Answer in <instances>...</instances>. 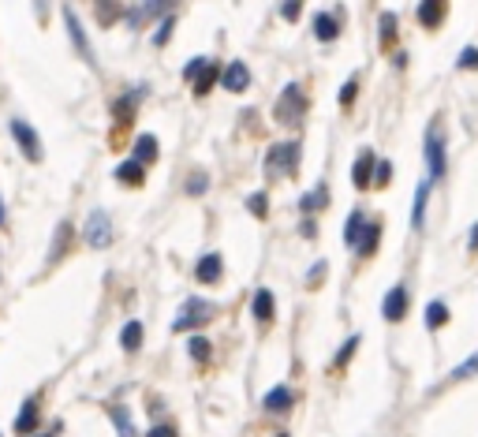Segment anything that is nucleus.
Masks as SVG:
<instances>
[{"label": "nucleus", "instance_id": "nucleus-14", "mask_svg": "<svg viewBox=\"0 0 478 437\" xmlns=\"http://www.w3.org/2000/svg\"><path fill=\"white\" fill-rule=\"evenodd\" d=\"M217 78H221V68H217V64H214V60H206V68H202V75H198V78H194V98H206V94H209V90H214V83H217Z\"/></svg>", "mask_w": 478, "mask_h": 437}, {"label": "nucleus", "instance_id": "nucleus-7", "mask_svg": "<svg viewBox=\"0 0 478 437\" xmlns=\"http://www.w3.org/2000/svg\"><path fill=\"white\" fill-rule=\"evenodd\" d=\"M381 314H385V322H400V317L407 314V288H404V284H396L389 296H385Z\"/></svg>", "mask_w": 478, "mask_h": 437}, {"label": "nucleus", "instance_id": "nucleus-34", "mask_svg": "<svg viewBox=\"0 0 478 437\" xmlns=\"http://www.w3.org/2000/svg\"><path fill=\"white\" fill-rule=\"evenodd\" d=\"M299 11H303V4H296V0H288V4H281V16H284V19H291V23L299 19Z\"/></svg>", "mask_w": 478, "mask_h": 437}, {"label": "nucleus", "instance_id": "nucleus-8", "mask_svg": "<svg viewBox=\"0 0 478 437\" xmlns=\"http://www.w3.org/2000/svg\"><path fill=\"white\" fill-rule=\"evenodd\" d=\"M221 83H224V90L228 94H243V90L250 86V71H247V64H228V68L221 71Z\"/></svg>", "mask_w": 478, "mask_h": 437}, {"label": "nucleus", "instance_id": "nucleus-36", "mask_svg": "<svg viewBox=\"0 0 478 437\" xmlns=\"http://www.w3.org/2000/svg\"><path fill=\"white\" fill-rule=\"evenodd\" d=\"M202 68H206V60H202V57H194V60L187 64V68H183V75H187V78H198V75H202Z\"/></svg>", "mask_w": 478, "mask_h": 437}, {"label": "nucleus", "instance_id": "nucleus-4", "mask_svg": "<svg viewBox=\"0 0 478 437\" xmlns=\"http://www.w3.org/2000/svg\"><path fill=\"white\" fill-rule=\"evenodd\" d=\"M209 317H214V307H209V303H202V299H191L187 307L180 310L176 322H172V329H176V333H187V329L209 322Z\"/></svg>", "mask_w": 478, "mask_h": 437}, {"label": "nucleus", "instance_id": "nucleus-21", "mask_svg": "<svg viewBox=\"0 0 478 437\" xmlns=\"http://www.w3.org/2000/svg\"><path fill=\"white\" fill-rule=\"evenodd\" d=\"M337 30H340V26H337V19H333V16H325V11L314 19V34L322 37V42H333V37H337Z\"/></svg>", "mask_w": 478, "mask_h": 437}, {"label": "nucleus", "instance_id": "nucleus-12", "mask_svg": "<svg viewBox=\"0 0 478 437\" xmlns=\"http://www.w3.org/2000/svg\"><path fill=\"white\" fill-rule=\"evenodd\" d=\"M131 161L153 165V161H157V139H153V135H139V139H135V153H131Z\"/></svg>", "mask_w": 478, "mask_h": 437}, {"label": "nucleus", "instance_id": "nucleus-24", "mask_svg": "<svg viewBox=\"0 0 478 437\" xmlns=\"http://www.w3.org/2000/svg\"><path fill=\"white\" fill-rule=\"evenodd\" d=\"M445 322H448V307H445V303H430V307H426V325L441 329Z\"/></svg>", "mask_w": 478, "mask_h": 437}, {"label": "nucleus", "instance_id": "nucleus-33", "mask_svg": "<svg viewBox=\"0 0 478 437\" xmlns=\"http://www.w3.org/2000/svg\"><path fill=\"white\" fill-rule=\"evenodd\" d=\"M247 206H250V214H255V217H265V194H250Z\"/></svg>", "mask_w": 478, "mask_h": 437}, {"label": "nucleus", "instance_id": "nucleus-11", "mask_svg": "<svg viewBox=\"0 0 478 437\" xmlns=\"http://www.w3.org/2000/svg\"><path fill=\"white\" fill-rule=\"evenodd\" d=\"M291 404H296V396H291L288 385H276V389L265 392V412H288Z\"/></svg>", "mask_w": 478, "mask_h": 437}, {"label": "nucleus", "instance_id": "nucleus-27", "mask_svg": "<svg viewBox=\"0 0 478 437\" xmlns=\"http://www.w3.org/2000/svg\"><path fill=\"white\" fill-rule=\"evenodd\" d=\"M325 202H329V194H325V191H314V194H307V198H303L299 206H303V214H310V209L325 206Z\"/></svg>", "mask_w": 478, "mask_h": 437}, {"label": "nucleus", "instance_id": "nucleus-15", "mask_svg": "<svg viewBox=\"0 0 478 437\" xmlns=\"http://www.w3.org/2000/svg\"><path fill=\"white\" fill-rule=\"evenodd\" d=\"M116 180H119V183H131V187H142L146 172H142L139 161H124V165H116Z\"/></svg>", "mask_w": 478, "mask_h": 437}, {"label": "nucleus", "instance_id": "nucleus-35", "mask_svg": "<svg viewBox=\"0 0 478 437\" xmlns=\"http://www.w3.org/2000/svg\"><path fill=\"white\" fill-rule=\"evenodd\" d=\"M168 34H172V19H165L161 26H157V34H153V45H165V42H168Z\"/></svg>", "mask_w": 478, "mask_h": 437}, {"label": "nucleus", "instance_id": "nucleus-23", "mask_svg": "<svg viewBox=\"0 0 478 437\" xmlns=\"http://www.w3.org/2000/svg\"><path fill=\"white\" fill-rule=\"evenodd\" d=\"M119 344H124L127 351H139V344H142V325H139V322H127L124 333H119Z\"/></svg>", "mask_w": 478, "mask_h": 437}, {"label": "nucleus", "instance_id": "nucleus-39", "mask_svg": "<svg viewBox=\"0 0 478 437\" xmlns=\"http://www.w3.org/2000/svg\"><path fill=\"white\" fill-rule=\"evenodd\" d=\"M325 269H329L325 262H317V266L310 269V276H307V281H310V284H322V273H325Z\"/></svg>", "mask_w": 478, "mask_h": 437}, {"label": "nucleus", "instance_id": "nucleus-22", "mask_svg": "<svg viewBox=\"0 0 478 437\" xmlns=\"http://www.w3.org/2000/svg\"><path fill=\"white\" fill-rule=\"evenodd\" d=\"M187 351H191V359H194V363H209V359H214V348H209V340H206V337H191Z\"/></svg>", "mask_w": 478, "mask_h": 437}, {"label": "nucleus", "instance_id": "nucleus-37", "mask_svg": "<svg viewBox=\"0 0 478 437\" xmlns=\"http://www.w3.org/2000/svg\"><path fill=\"white\" fill-rule=\"evenodd\" d=\"M389 180H392V165H389V161H381V165H378V180H374V183H378V187H385Z\"/></svg>", "mask_w": 478, "mask_h": 437}, {"label": "nucleus", "instance_id": "nucleus-25", "mask_svg": "<svg viewBox=\"0 0 478 437\" xmlns=\"http://www.w3.org/2000/svg\"><path fill=\"white\" fill-rule=\"evenodd\" d=\"M112 422H116V433H119V437H135V430H131V415H127V407H112Z\"/></svg>", "mask_w": 478, "mask_h": 437}, {"label": "nucleus", "instance_id": "nucleus-38", "mask_svg": "<svg viewBox=\"0 0 478 437\" xmlns=\"http://www.w3.org/2000/svg\"><path fill=\"white\" fill-rule=\"evenodd\" d=\"M146 437H176V426L161 422V426H150V433H146Z\"/></svg>", "mask_w": 478, "mask_h": 437}, {"label": "nucleus", "instance_id": "nucleus-30", "mask_svg": "<svg viewBox=\"0 0 478 437\" xmlns=\"http://www.w3.org/2000/svg\"><path fill=\"white\" fill-rule=\"evenodd\" d=\"M392 30H396V16H381V42L385 45L392 42Z\"/></svg>", "mask_w": 478, "mask_h": 437}, {"label": "nucleus", "instance_id": "nucleus-32", "mask_svg": "<svg viewBox=\"0 0 478 437\" xmlns=\"http://www.w3.org/2000/svg\"><path fill=\"white\" fill-rule=\"evenodd\" d=\"M355 90H358V78H348L344 90H340V105H351L355 101Z\"/></svg>", "mask_w": 478, "mask_h": 437}, {"label": "nucleus", "instance_id": "nucleus-43", "mask_svg": "<svg viewBox=\"0 0 478 437\" xmlns=\"http://www.w3.org/2000/svg\"><path fill=\"white\" fill-rule=\"evenodd\" d=\"M276 437H288V433H276Z\"/></svg>", "mask_w": 478, "mask_h": 437}, {"label": "nucleus", "instance_id": "nucleus-40", "mask_svg": "<svg viewBox=\"0 0 478 437\" xmlns=\"http://www.w3.org/2000/svg\"><path fill=\"white\" fill-rule=\"evenodd\" d=\"M471 250H478V224L471 228Z\"/></svg>", "mask_w": 478, "mask_h": 437}, {"label": "nucleus", "instance_id": "nucleus-13", "mask_svg": "<svg viewBox=\"0 0 478 437\" xmlns=\"http://www.w3.org/2000/svg\"><path fill=\"white\" fill-rule=\"evenodd\" d=\"M378 240H381V224H378V221H366V228H363V235H358L355 250H358V255H374V250H378Z\"/></svg>", "mask_w": 478, "mask_h": 437}, {"label": "nucleus", "instance_id": "nucleus-3", "mask_svg": "<svg viewBox=\"0 0 478 437\" xmlns=\"http://www.w3.org/2000/svg\"><path fill=\"white\" fill-rule=\"evenodd\" d=\"M83 240H86L90 247H98V250H105V247L112 243V221L105 217L101 209L86 217V224H83Z\"/></svg>", "mask_w": 478, "mask_h": 437}, {"label": "nucleus", "instance_id": "nucleus-1", "mask_svg": "<svg viewBox=\"0 0 478 437\" xmlns=\"http://www.w3.org/2000/svg\"><path fill=\"white\" fill-rule=\"evenodd\" d=\"M299 165V142H276L269 146V157H265V176L276 180V176H288L296 172Z\"/></svg>", "mask_w": 478, "mask_h": 437}, {"label": "nucleus", "instance_id": "nucleus-41", "mask_svg": "<svg viewBox=\"0 0 478 437\" xmlns=\"http://www.w3.org/2000/svg\"><path fill=\"white\" fill-rule=\"evenodd\" d=\"M0 221H4V202H0Z\"/></svg>", "mask_w": 478, "mask_h": 437}, {"label": "nucleus", "instance_id": "nucleus-18", "mask_svg": "<svg viewBox=\"0 0 478 437\" xmlns=\"http://www.w3.org/2000/svg\"><path fill=\"white\" fill-rule=\"evenodd\" d=\"M441 19H445V4H437V0L419 4V23H422V26H437Z\"/></svg>", "mask_w": 478, "mask_h": 437}, {"label": "nucleus", "instance_id": "nucleus-6", "mask_svg": "<svg viewBox=\"0 0 478 437\" xmlns=\"http://www.w3.org/2000/svg\"><path fill=\"white\" fill-rule=\"evenodd\" d=\"M11 135H16L23 157H30V161H42V142H37V131L26 124V120H11Z\"/></svg>", "mask_w": 478, "mask_h": 437}, {"label": "nucleus", "instance_id": "nucleus-26", "mask_svg": "<svg viewBox=\"0 0 478 437\" xmlns=\"http://www.w3.org/2000/svg\"><path fill=\"white\" fill-rule=\"evenodd\" d=\"M206 187H209V176H206V172H202V168H198V172H191V180H187V191H191V194H202Z\"/></svg>", "mask_w": 478, "mask_h": 437}, {"label": "nucleus", "instance_id": "nucleus-19", "mask_svg": "<svg viewBox=\"0 0 478 437\" xmlns=\"http://www.w3.org/2000/svg\"><path fill=\"white\" fill-rule=\"evenodd\" d=\"M363 228H366V214H355L348 217V224H344V240H348V247H355L358 243V235H363Z\"/></svg>", "mask_w": 478, "mask_h": 437}, {"label": "nucleus", "instance_id": "nucleus-29", "mask_svg": "<svg viewBox=\"0 0 478 437\" xmlns=\"http://www.w3.org/2000/svg\"><path fill=\"white\" fill-rule=\"evenodd\" d=\"M471 374H478V355H471V359L463 363V366L453 370V378H471Z\"/></svg>", "mask_w": 478, "mask_h": 437}, {"label": "nucleus", "instance_id": "nucleus-20", "mask_svg": "<svg viewBox=\"0 0 478 437\" xmlns=\"http://www.w3.org/2000/svg\"><path fill=\"white\" fill-rule=\"evenodd\" d=\"M426 198H430V183H419L415 191V214H411V224L422 228V221H426Z\"/></svg>", "mask_w": 478, "mask_h": 437}, {"label": "nucleus", "instance_id": "nucleus-10", "mask_svg": "<svg viewBox=\"0 0 478 437\" xmlns=\"http://www.w3.org/2000/svg\"><path fill=\"white\" fill-rule=\"evenodd\" d=\"M374 161H378V157L370 153V150L358 153V161H355V168H351V183H355V187H370V176H374Z\"/></svg>", "mask_w": 478, "mask_h": 437}, {"label": "nucleus", "instance_id": "nucleus-9", "mask_svg": "<svg viewBox=\"0 0 478 437\" xmlns=\"http://www.w3.org/2000/svg\"><path fill=\"white\" fill-rule=\"evenodd\" d=\"M221 273H224L221 255H206L202 262H198V269H194V276H198L202 284H217V281H221Z\"/></svg>", "mask_w": 478, "mask_h": 437}, {"label": "nucleus", "instance_id": "nucleus-16", "mask_svg": "<svg viewBox=\"0 0 478 437\" xmlns=\"http://www.w3.org/2000/svg\"><path fill=\"white\" fill-rule=\"evenodd\" d=\"M34 426H37V404H34V400H26V404H23V412H19V419H16V430L34 437Z\"/></svg>", "mask_w": 478, "mask_h": 437}, {"label": "nucleus", "instance_id": "nucleus-2", "mask_svg": "<svg viewBox=\"0 0 478 437\" xmlns=\"http://www.w3.org/2000/svg\"><path fill=\"white\" fill-rule=\"evenodd\" d=\"M303 109H307V98H303V90H299L296 83H288L281 105H276V120H281L284 127H296V124L303 120Z\"/></svg>", "mask_w": 478, "mask_h": 437}, {"label": "nucleus", "instance_id": "nucleus-17", "mask_svg": "<svg viewBox=\"0 0 478 437\" xmlns=\"http://www.w3.org/2000/svg\"><path fill=\"white\" fill-rule=\"evenodd\" d=\"M255 317H258V322H269V317H273V291L269 288L255 291Z\"/></svg>", "mask_w": 478, "mask_h": 437}, {"label": "nucleus", "instance_id": "nucleus-5", "mask_svg": "<svg viewBox=\"0 0 478 437\" xmlns=\"http://www.w3.org/2000/svg\"><path fill=\"white\" fill-rule=\"evenodd\" d=\"M426 165H430V176L433 180L445 176V135H441V127H430L426 131Z\"/></svg>", "mask_w": 478, "mask_h": 437}, {"label": "nucleus", "instance_id": "nucleus-31", "mask_svg": "<svg viewBox=\"0 0 478 437\" xmlns=\"http://www.w3.org/2000/svg\"><path fill=\"white\" fill-rule=\"evenodd\" d=\"M355 348H358V337H351V340H348V344H344V348L337 351V366H344V363H348Z\"/></svg>", "mask_w": 478, "mask_h": 437}, {"label": "nucleus", "instance_id": "nucleus-42", "mask_svg": "<svg viewBox=\"0 0 478 437\" xmlns=\"http://www.w3.org/2000/svg\"><path fill=\"white\" fill-rule=\"evenodd\" d=\"M34 437H49V433H34Z\"/></svg>", "mask_w": 478, "mask_h": 437}, {"label": "nucleus", "instance_id": "nucleus-28", "mask_svg": "<svg viewBox=\"0 0 478 437\" xmlns=\"http://www.w3.org/2000/svg\"><path fill=\"white\" fill-rule=\"evenodd\" d=\"M460 68H471V71L478 68V49L474 45H467V49L460 52Z\"/></svg>", "mask_w": 478, "mask_h": 437}]
</instances>
